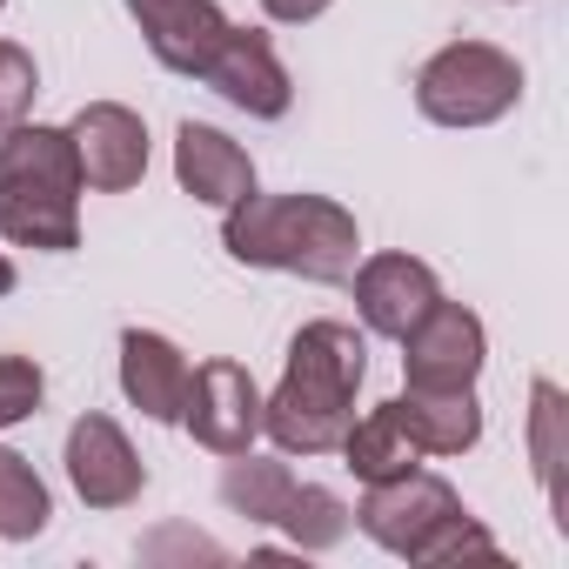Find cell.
Returning <instances> with one entry per match:
<instances>
[{"label": "cell", "mask_w": 569, "mask_h": 569, "mask_svg": "<svg viewBox=\"0 0 569 569\" xmlns=\"http://www.w3.org/2000/svg\"><path fill=\"white\" fill-rule=\"evenodd\" d=\"M362 376H369V342L349 322H302L274 396H261V436L281 456H329L356 422Z\"/></svg>", "instance_id": "1"}, {"label": "cell", "mask_w": 569, "mask_h": 569, "mask_svg": "<svg viewBox=\"0 0 569 569\" xmlns=\"http://www.w3.org/2000/svg\"><path fill=\"white\" fill-rule=\"evenodd\" d=\"M221 248L241 268H274L336 289L362 261V228L329 194H241L234 208H221Z\"/></svg>", "instance_id": "2"}, {"label": "cell", "mask_w": 569, "mask_h": 569, "mask_svg": "<svg viewBox=\"0 0 569 569\" xmlns=\"http://www.w3.org/2000/svg\"><path fill=\"white\" fill-rule=\"evenodd\" d=\"M81 154L68 128L21 121L0 134V241L41 248V254H74L81 248Z\"/></svg>", "instance_id": "3"}, {"label": "cell", "mask_w": 569, "mask_h": 569, "mask_svg": "<svg viewBox=\"0 0 569 569\" xmlns=\"http://www.w3.org/2000/svg\"><path fill=\"white\" fill-rule=\"evenodd\" d=\"M516 101H522V68H516V54H502L489 41H449L416 74V108L436 128H489Z\"/></svg>", "instance_id": "4"}, {"label": "cell", "mask_w": 569, "mask_h": 569, "mask_svg": "<svg viewBox=\"0 0 569 569\" xmlns=\"http://www.w3.org/2000/svg\"><path fill=\"white\" fill-rule=\"evenodd\" d=\"M456 516H462V496H456L442 476H429L422 462L402 469V476H389V482H369V496L349 509V522H356L376 549H389V556H402V562H422L429 542H436Z\"/></svg>", "instance_id": "5"}, {"label": "cell", "mask_w": 569, "mask_h": 569, "mask_svg": "<svg viewBox=\"0 0 569 569\" xmlns=\"http://www.w3.org/2000/svg\"><path fill=\"white\" fill-rule=\"evenodd\" d=\"M181 429L208 449V456H241L261 436V389L241 362L214 356L201 369H188V396H181Z\"/></svg>", "instance_id": "6"}, {"label": "cell", "mask_w": 569, "mask_h": 569, "mask_svg": "<svg viewBox=\"0 0 569 569\" xmlns=\"http://www.w3.org/2000/svg\"><path fill=\"white\" fill-rule=\"evenodd\" d=\"M489 362V329L462 302H429V316L402 336V376L409 389H476Z\"/></svg>", "instance_id": "7"}, {"label": "cell", "mask_w": 569, "mask_h": 569, "mask_svg": "<svg viewBox=\"0 0 569 569\" xmlns=\"http://www.w3.org/2000/svg\"><path fill=\"white\" fill-rule=\"evenodd\" d=\"M201 81H208L228 108H241V114H254V121H281V114H289V101H296V81H289V68H281L274 41H268L261 28H234V21H228V34L214 41Z\"/></svg>", "instance_id": "8"}, {"label": "cell", "mask_w": 569, "mask_h": 569, "mask_svg": "<svg viewBox=\"0 0 569 569\" xmlns=\"http://www.w3.org/2000/svg\"><path fill=\"white\" fill-rule=\"evenodd\" d=\"M68 482H74V496L88 509H128V502H141L148 469H141V456H134V442H128V429L114 416L88 409L68 429Z\"/></svg>", "instance_id": "9"}, {"label": "cell", "mask_w": 569, "mask_h": 569, "mask_svg": "<svg viewBox=\"0 0 569 569\" xmlns=\"http://www.w3.org/2000/svg\"><path fill=\"white\" fill-rule=\"evenodd\" d=\"M68 141L81 154V181L94 194H128L148 174V121L121 101H88L68 121Z\"/></svg>", "instance_id": "10"}, {"label": "cell", "mask_w": 569, "mask_h": 569, "mask_svg": "<svg viewBox=\"0 0 569 569\" xmlns=\"http://www.w3.org/2000/svg\"><path fill=\"white\" fill-rule=\"evenodd\" d=\"M356 316H362V329L369 336H389V342H402L422 316H429V302L442 296V281H436V268L429 261H416V254H369V261H356Z\"/></svg>", "instance_id": "11"}, {"label": "cell", "mask_w": 569, "mask_h": 569, "mask_svg": "<svg viewBox=\"0 0 569 569\" xmlns=\"http://www.w3.org/2000/svg\"><path fill=\"white\" fill-rule=\"evenodd\" d=\"M128 14H134L141 41H148V54L168 74H194V81H201L214 41L228 34V14L214 0H128Z\"/></svg>", "instance_id": "12"}, {"label": "cell", "mask_w": 569, "mask_h": 569, "mask_svg": "<svg viewBox=\"0 0 569 569\" xmlns=\"http://www.w3.org/2000/svg\"><path fill=\"white\" fill-rule=\"evenodd\" d=\"M174 181L181 194H194L201 208H234L241 194H254V161L208 121H181L174 128Z\"/></svg>", "instance_id": "13"}, {"label": "cell", "mask_w": 569, "mask_h": 569, "mask_svg": "<svg viewBox=\"0 0 569 569\" xmlns=\"http://www.w3.org/2000/svg\"><path fill=\"white\" fill-rule=\"evenodd\" d=\"M121 396L148 422H181L188 396V356L161 329H121Z\"/></svg>", "instance_id": "14"}, {"label": "cell", "mask_w": 569, "mask_h": 569, "mask_svg": "<svg viewBox=\"0 0 569 569\" xmlns=\"http://www.w3.org/2000/svg\"><path fill=\"white\" fill-rule=\"evenodd\" d=\"M396 416L422 456H469L482 442L476 389H409V396H396Z\"/></svg>", "instance_id": "15"}, {"label": "cell", "mask_w": 569, "mask_h": 569, "mask_svg": "<svg viewBox=\"0 0 569 569\" xmlns=\"http://www.w3.org/2000/svg\"><path fill=\"white\" fill-rule=\"evenodd\" d=\"M562 462H569V402L549 376L529 382V469L542 482V502L556 529H569V496H562Z\"/></svg>", "instance_id": "16"}, {"label": "cell", "mask_w": 569, "mask_h": 569, "mask_svg": "<svg viewBox=\"0 0 569 569\" xmlns=\"http://www.w3.org/2000/svg\"><path fill=\"white\" fill-rule=\"evenodd\" d=\"M342 462L356 469V482L369 489V482H389V476H402V469H416L422 462V449H416V436L402 429V416H396V402H376L369 416H356L349 429H342Z\"/></svg>", "instance_id": "17"}, {"label": "cell", "mask_w": 569, "mask_h": 569, "mask_svg": "<svg viewBox=\"0 0 569 569\" xmlns=\"http://www.w3.org/2000/svg\"><path fill=\"white\" fill-rule=\"evenodd\" d=\"M289 489H296V469L281 462V456H248V449H241V456H228V469H221V502H228L234 516L261 522V529H274Z\"/></svg>", "instance_id": "18"}, {"label": "cell", "mask_w": 569, "mask_h": 569, "mask_svg": "<svg viewBox=\"0 0 569 569\" xmlns=\"http://www.w3.org/2000/svg\"><path fill=\"white\" fill-rule=\"evenodd\" d=\"M54 522V496L21 449L0 442V542H34Z\"/></svg>", "instance_id": "19"}, {"label": "cell", "mask_w": 569, "mask_h": 569, "mask_svg": "<svg viewBox=\"0 0 569 569\" xmlns=\"http://www.w3.org/2000/svg\"><path fill=\"white\" fill-rule=\"evenodd\" d=\"M274 529L302 556H322V549H336L349 536V502L336 489H322V482H296L289 502H281V516H274Z\"/></svg>", "instance_id": "20"}, {"label": "cell", "mask_w": 569, "mask_h": 569, "mask_svg": "<svg viewBox=\"0 0 569 569\" xmlns=\"http://www.w3.org/2000/svg\"><path fill=\"white\" fill-rule=\"evenodd\" d=\"M34 94H41V68H34V54H28L21 41H0V134L28 121Z\"/></svg>", "instance_id": "21"}, {"label": "cell", "mask_w": 569, "mask_h": 569, "mask_svg": "<svg viewBox=\"0 0 569 569\" xmlns=\"http://www.w3.org/2000/svg\"><path fill=\"white\" fill-rule=\"evenodd\" d=\"M41 396H48V376L28 356H0V429L28 422L41 409Z\"/></svg>", "instance_id": "22"}, {"label": "cell", "mask_w": 569, "mask_h": 569, "mask_svg": "<svg viewBox=\"0 0 569 569\" xmlns=\"http://www.w3.org/2000/svg\"><path fill=\"white\" fill-rule=\"evenodd\" d=\"M141 556H148V562H161V556H201V562H221V542H208V536H194V529H161V536L141 542Z\"/></svg>", "instance_id": "23"}, {"label": "cell", "mask_w": 569, "mask_h": 569, "mask_svg": "<svg viewBox=\"0 0 569 569\" xmlns=\"http://www.w3.org/2000/svg\"><path fill=\"white\" fill-rule=\"evenodd\" d=\"M336 8V0H261V14L274 21V28H309V21H322Z\"/></svg>", "instance_id": "24"}, {"label": "cell", "mask_w": 569, "mask_h": 569, "mask_svg": "<svg viewBox=\"0 0 569 569\" xmlns=\"http://www.w3.org/2000/svg\"><path fill=\"white\" fill-rule=\"evenodd\" d=\"M14 281H21V274H14V261L0 254V296H14Z\"/></svg>", "instance_id": "25"}, {"label": "cell", "mask_w": 569, "mask_h": 569, "mask_svg": "<svg viewBox=\"0 0 569 569\" xmlns=\"http://www.w3.org/2000/svg\"><path fill=\"white\" fill-rule=\"evenodd\" d=\"M0 8H8V0H0Z\"/></svg>", "instance_id": "26"}]
</instances>
